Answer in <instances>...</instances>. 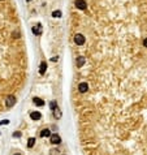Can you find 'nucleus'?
I'll use <instances>...</instances> for the list:
<instances>
[{"mask_svg": "<svg viewBox=\"0 0 147 155\" xmlns=\"http://www.w3.org/2000/svg\"><path fill=\"white\" fill-rule=\"evenodd\" d=\"M22 39L14 0H0V57L11 59Z\"/></svg>", "mask_w": 147, "mask_h": 155, "instance_id": "obj_1", "label": "nucleus"}, {"mask_svg": "<svg viewBox=\"0 0 147 155\" xmlns=\"http://www.w3.org/2000/svg\"><path fill=\"white\" fill-rule=\"evenodd\" d=\"M14 103H16V98L13 95H8L7 96V99H5V106H7L8 108H11V107H13L14 106Z\"/></svg>", "mask_w": 147, "mask_h": 155, "instance_id": "obj_2", "label": "nucleus"}, {"mask_svg": "<svg viewBox=\"0 0 147 155\" xmlns=\"http://www.w3.org/2000/svg\"><path fill=\"white\" fill-rule=\"evenodd\" d=\"M76 64H77L78 69H81V68L86 64V57L85 56H77V59H76Z\"/></svg>", "mask_w": 147, "mask_h": 155, "instance_id": "obj_3", "label": "nucleus"}, {"mask_svg": "<svg viewBox=\"0 0 147 155\" xmlns=\"http://www.w3.org/2000/svg\"><path fill=\"white\" fill-rule=\"evenodd\" d=\"M51 143L52 145H60L61 143V138L59 134H52L51 135Z\"/></svg>", "mask_w": 147, "mask_h": 155, "instance_id": "obj_4", "label": "nucleus"}, {"mask_svg": "<svg viewBox=\"0 0 147 155\" xmlns=\"http://www.w3.org/2000/svg\"><path fill=\"white\" fill-rule=\"evenodd\" d=\"M78 90H79V93H82V94H83V93H86L89 90V85L86 82H81L78 85Z\"/></svg>", "mask_w": 147, "mask_h": 155, "instance_id": "obj_5", "label": "nucleus"}, {"mask_svg": "<svg viewBox=\"0 0 147 155\" xmlns=\"http://www.w3.org/2000/svg\"><path fill=\"white\" fill-rule=\"evenodd\" d=\"M40 117H42V115H40V112H38V111H34V112L30 114L31 120H40Z\"/></svg>", "mask_w": 147, "mask_h": 155, "instance_id": "obj_6", "label": "nucleus"}, {"mask_svg": "<svg viewBox=\"0 0 147 155\" xmlns=\"http://www.w3.org/2000/svg\"><path fill=\"white\" fill-rule=\"evenodd\" d=\"M33 102H34L35 106H38V107H42V106H44V101H42V99L38 98V96H35V98L33 99Z\"/></svg>", "mask_w": 147, "mask_h": 155, "instance_id": "obj_7", "label": "nucleus"}, {"mask_svg": "<svg viewBox=\"0 0 147 155\" xmlns=\"http://www.w3.org/2000/svg\"><path fill=\"white\" fill-rule=\"evenodd\" d=\"M52 133H51L50 129H43L42 132H40V137H51Z\"/></svg>", "mask_w": 147, "mask_h": 155, "instance_id": "obj_8", "label": "nucleus"}, {"mask_svg": "<svg viewBox=\"0 0 147 155\" xmlns=\"http://www.w3.org/2000/svg\"><path fill=\"white\" fill-rule=\"evenodd\" d=\"M46 69H47V64L44 63V61H42V63H40V69H39V73H40V74H44V72H46Z\"/></svg>", "mask_w": 147, "mask_h": 155, "instance_id": "obj_9", "label": "nucleus"}, {"mask_svg": "<svg viewBox=\"0 0 147 155\" xmlns=\"http://www.w3.org/2000/svg\"><path fill=\"white\" fill-rule=\"evenodd\" d=\"M53 117H55L56 120H59V119L61 117V111H60L59 108H56L55 111H53Z\"/></svg>", "mask_w": 147, "mask_h": 155, "instance_id": "obj_10", "label": "nucleus"}, {"mask_svg": "<svg viewBox=\"0 0 147 155\" xmlns=\"http://www.w3.org/2000/svg\"><path fill=\"white\" fill-rule=\"evenodd\" d=\"M33 33L35 35H39L40 33H42V29H40V25H38L37 27H33Z\"/></svg>", "mask_w": 147, "mask_h": 155, "instance_id": "obj_11", "label": "nucleus"}, {"mask_svg": "<svg viewBox=\"0 0 147 155\" xmlns=\"http://www.w3.org/2000/svg\"><path fill=\"white\" fill-rule=\"evenodd\" d=\"M34 143H35V138H33V137L29 138V141H27V147H29V148H31V147L34 146Z\"/></svg>", "mask_w": 147, "mask_h": 155, "instance_id": "obj_12", "label": "nucleus"}, {"mask_svg": "<svg viewBox=\"0 0 147 155\" xmlns=\"http://www.w3.org/2000/svg\"><path fill=\"white\" fill-rule=\"evenodd\" d=\"M50 108H51V111H55V109L57 108V102L56 101H52L50 103Z\"/></svg>", "mask_w": 147, "mask_h": 155, "instance_id": "obj_13", "label": "nucleus"}, {"mask_svg": "<svg viewBox=\"0 0 147 155\" xmlns=\"http://www.w3.org/2000/svg\"><path fill=\"white\" fill-rule=\"evenodd\" d=\"M50 153H51V155H60V151L57 150V148H52Z\"/></svg>", "mask_w": 147, "mask_h": 155, "instance_id": "obj_14", "label": "nucleus"}, {"mask_svg": "<svg viewBox=\"0 0 147 155\" xmlns=\"http://www.w3.org/2000/svg\"><path fill=\"white\" fill-rule=\"evenodd\" d=\"M21 135H22L21 132H14V133H13V137H14V138H20Z\"/></svg>", "mask_w": 147, "mask_h": 155, "instance_id": "obj_15", "label": "nucleus"}, {"mask_svg": "<svg viewBox=\"0 0 147 155\" xmlns=\"http://www.w3.org/2000/svg\"><path fill=\"white\" fill-rule=\"evenodd\" d=\"M52 16H53V17H60V16H61V12L56 11V12H53V13H52Z\"/></svg>", "mask_w": 147, "mask_h": 155, "instance_id": "obj_16", "label": "nucleus"}, {"mask_svg": "<svg viewBox=\"0 0 147 155\" xmlns=\"http://www.w3.org/2000/svg\"><path fill=\"white\" fill-rule=\"evenodd\" d=\"M143 46L147 48V37H145V39H143Z\"/></svg>", "mask_w": 147, "mask_h": 155, "instance_id": "obj_17", "label": "nucleus"}, {"mask_svg": "<svg viewBox=\"0 0 147 155\" xmlns=\"http://www.w3.org/2000/svg\"><path fill=\"white\" fill-rule=\"evenodd\" d=\"M1 124H5V125H7V124H9V120H3V121H0V125H1Z\"/></svg>", "mask_w": 147, "mask_h": 155, "instance_id": "obj_18", "label": "nucleus"}, {"mask_svg": "<svg viewBox=\"0 0 147 155\" xmlns=\"http://www.w3.org/2000/svg\"><path fill=\"white\" fill-rule=\"evenodd\" d=\"M51 60H52V61H57V60H59V57H57V56H55V57H52Z\"/></svg>", "mask_w": 147, "mask_h": 155, "instance_id": "obj_19", "label": "nucleus"}, {"mask_svg": "<svg viewBox=\"0 0 147 155\" xmlns=\"http://www.w3.org/2000/svg\"><path fill=\"white\" fill-rule=\"evenodd\" d=\"M14 155H20V154H14Z\"/></svg>", "mask_w": 147, "mask_h": 155, "instance_id": "obj_20", "label": "nucleus"}]
</instances>
